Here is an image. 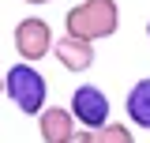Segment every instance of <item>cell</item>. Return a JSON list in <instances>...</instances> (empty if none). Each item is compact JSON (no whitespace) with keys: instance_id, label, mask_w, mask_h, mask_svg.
Returning a JSON list of instances; mask_svg holds the SVG:
<instances>
[{"instance_id":"cell-1","label":"cell","mask_w":150,"mask_h":143,"mask_svg":"<svg viewBox=\"0 0 150 143\" xmlns=\"http://www.w3.org/2000/svg\"><path fill=\"white\" fill-rule=\"evenodd\" d=\"M116 26H120L116 0H79L64 15V34L79 38V41H90V45L101 41V38H112Z\"/></svg>"},{"instance_id":"cell-2","label":"cell","mask_w":150,"mask_h":143,"mask_svg":"<svg viewBox=\"0 0 150 143\" xmlns=\"http://www.w3.org/2000/svg\"><path fill=\"white\" fill-rule=\"evenodd\" d=\"M4 94L19 106V113L38 117V113L45 109V98H49V83H45V75H41L34 64L19 60L15 68L4 72Z\"/></svg>"},{"instance_id":"cell-3","label":"cell","mask_w":150,"mask_h":143,"mask_svg":"<svg viewBox=\"0 0 150 143\" xmlns=\"http://www.w3.org/2000/svg\"><path fill=\"white\" fill-rule=\"evenodd\" d=\"M11 41H15V53L23 56L26 64H38L41 56L53 53V30H49V23H45V19H38V15L19 19Z\"/></svg>"},{"instance_id":"cell-4","label":"cell","mask_w":150,"mask_h":143,"mask_svg":"<svg viewBox=\"0 0 150 143\" xmlns=\"http://www.w3.org/2000/svg\"><path fill=\"white\" fill-rule=\"evenodd\" d=\"M68 109H71L75 124L90 128V132H94V128H101V124H109V98H105V90H101V87H90V83L75 87Z\"/></svg>"},{"instance_id":"cell-5","label":"cell","mask_w":150,"mask_h":143,"mask_svg":"<svg viewBox=\"0 0 150 143\" xmlns=\"http://www.w3.org/2000/svg\"><path fill=\"white\" fill-rule=\"evenodd\" d=\"M38 132H41L45 143H68L79 132V124H75V117H71L68 106H45L38 113Z\"/></svg>"},{"instance_id":"cell-6","label":"cell","mask_w":150,"mask_h":143,"mask_svg":"<svg viewBox=\"0 0 150 143\" xmlns=\"http://www.w3.org/2000/svg\"><path fill=\"white\" fill-rule=\"evenodd\" d=\"M53 56H56V64L60 68H68V72H86L94 64V45L90 41H79V38H60V41H53Z\"/></svg>"},{"instance_id":"cell-7","label":"cell","mask_w":150,"mask_h":143,"mask_svg":"<svg viewBox=\"0 0 150 143\" xmlns=\"http://www.w3.org/2000/svg\"><path fill=\"white\" fill-rule=\"evenodd\" d=\"M124 109H128V117H131V124H135V128H146V132H150V75H146V79H139V83L128 90Z\"/></svg>"},{"instance_id":"cell-8","label":"cell","mask_w":150,"mask_h":143,"mask_svg":"<svg viewBox=\"0 0 150 143\" xmlns=\"http://www.w3.org/2000/svg\"><path fill=\"white\" fill-rule=\"evenodd\" d=\"M90 143H135V136H131L128 124L109 121V124H101V128H94V132H90Z\"/></svg>"},{"instance_id":"cell-9","label":"cell","mask_w":150,"mask_h":143,"mask_svg":"<svg viewBox=\"0 0 150 143\" xmlns=\"http://www.w3.org/2000/svg\"><path fill=\"white\" fill-rule=\"evenodd\" d=\"M68 143H90V128H79V132H75Z\"/></svg>"},{"instance_id":"cell-10","label":"cell","mask_w":150,"mask_h":143,"mask_svg":"<svg viewBox=\"0 0 150 143\" xmlns=\"http://www.w3.org/2000/svg\"><path fill=\"white\" fill-rule=\"evenodd\" d=\"M26 4H49V0H26Z\"/></svg>"},{"instance_id":"cell-11","label":"cell","mask_w":150,"mask_h":143,"mask_svg":"<svg viewBox=\"0 0 150 143\" xmlns=\"http://www.w3.org/2000/svg\"><path fill=\"white\" fill-rule=\"evenodd\" d=\"M0 90H4V75H0Z\"/></svg>"},{"instance_id":"cell-12","label":"cell","mask_w":150,"mask_h":143,"mask_svg":"<svg viewBox=\"0 0 150 143\" xmlns=\"http://www.w3.org/2000/svg\"><path fill=\"white\" fill-rule=\"evenodd\" d=\"M146 38H150V23H146Z\"/></svg>"}]
</instances>
